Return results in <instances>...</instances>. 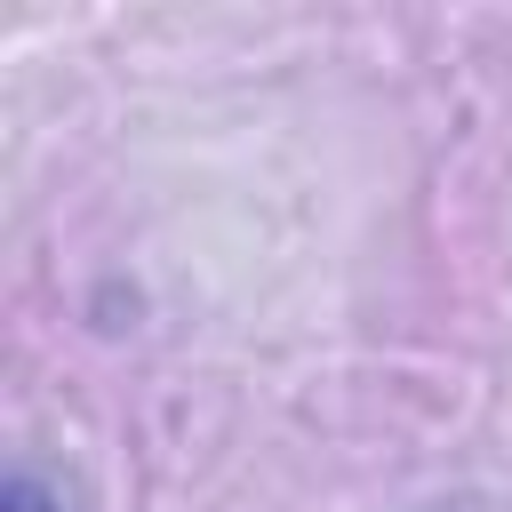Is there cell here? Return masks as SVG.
I'll use <instances>...</instances> for the list:
<instances>
[{"label": "cell", "instance_id": "obj_1", "mask_svg": "<svg viewBox=\"0 0 512 512\" xmlns=\"http://www.w3.org/2000/svg\"><path fill=\"white\" fill-rule=\"evenodd\" d=\"M0 512H64V496H56L40 472H24V464H16V472H8V488H0Z\"/></svg>", "mask_w": 512, "mask_h": 512}]
</instances>
